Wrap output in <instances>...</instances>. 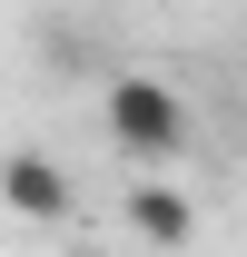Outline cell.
Returning <instances> with one entry per match:
<instances>
[{
  "label": "cell",
  "instance_id": "obj_1",
  "mask_svg": "<svg viewBox=\"0 0 247 257\" xmlns=\"http://www.w3.org/2000/svg\"><path fill=\"white\" fill-rule=\"evenodd\" d=\"M109 139H119L129 159H149V168H168L188 149V99L168 89V79H109Z\"/></svg>",
  "mask_w": 247,
  "mask_h": 257
},
{
  "label": "cell",
  "instance_id": "obj_2",
  "mask_svg": "<svg viewBox=\"0 0 247 257\" xmlns=\"http://www.w3.org/2000/svg\"><path fill=\"white\" fill-rule=\"evenodd\" d=\"M0 208H20V218H69V168L60 159H40V149H10L0 159Z\"/></svg>",
  "mask_w": 247,
  "mask_h": 257
},
{
  "label": "cell",
  "instance_id": "obj_3",
  "mask_svg": "<svg viewBox=\"0 0 247 257\" xmlns=\"http://www.w3.org/2000/svg\"><path fill=\"white\" fill-rule=\"evenodd\" d=\"M129 227H139L149 247H188V237H198V208H188L178 188H158V178H149V188L129 198Z\"/></svg>",
  "mask_w": 247,
  "mask_h": 257
}]
</instances>
